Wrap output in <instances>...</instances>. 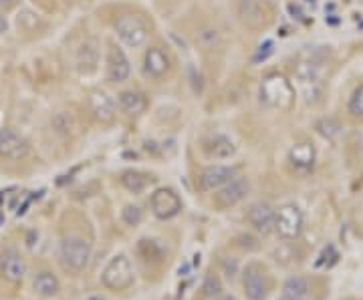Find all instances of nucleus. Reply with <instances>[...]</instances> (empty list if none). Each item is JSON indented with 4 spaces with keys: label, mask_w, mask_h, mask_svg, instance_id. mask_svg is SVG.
<instances>
[{
    "label": "nucleus",
    "mask_w": 363,
    "mask_h": 300,
    "mask_svg": "<svg viewBox=\"0 0 363 300\" xmlns=\"http://www.w3.org/2000/svg\"><path fill=\"white\" fill-rule=\"evenodd\" d=\"M61 262L69 272H81L87 268L89 258H91V246L87 240H83L79 236H67L61 242Z\"/></svg>",
    "instance_id": "f257e3e1"
},
{
    "label": "nucleus",
    "mask_w": 363,
    "mask_h": 300,
    "mask_svg": "<svg viewBox=\"0 0 363 300\" xmlns=\"http://www.w3.org/2000/svg\"><path fill=\"white\" fill-rule=\"evenodd\" d=\"M33 287L37 290V294L45 296V299L57 296L59 290H61L59 278L53 272H49V270H40L39 275L35 276V280H33Z\"/></svg>",
    "instance_id": "a211bd4d"
},
{
    "label": "nucleus",
    "mask_w": 363,
    "mask_h": 300,
    "mask_svg": "<svg viewBox=\"0 0 363 300\" xmlns=\"http://www.w3.org/2000/svg\"><path fill=\"white\" fill-rule=\"evenodd\" d=\"M120 105L121 109L129 115H135V113H142L144 107H146V99L135 91H123L120 95Z\"/></svg>",
    "instance_id": "4be33fe9"
},
{
    "label": "nucleus",
    "mask_w": 363,
    "mask_h": 300,
    "mask_svg": "<svg viewBox=\"0 0 363 300\" xmlns=\"http://www.w3.org/2000/svg\"><path fill=\"white\" fill-rule=\"evenodd\" d=\"M303 226H305V218L303 212L295 204H284L282 208L277 212V226L275 232L279 234L282 240H296L303 234Z\"/></svg>",
    "instance_id": "20e7f679"
},
{
    "label": "nucleus",
    "mask_w": 363,
    "mask_h": 300,
    "mask_svg": "<svg viewBox=\"0 0 363 300\" xmlns=\"http://www.w3.org/2000/svg\"><path fill=\"white\" fill-rule=\"evenodd\" d=\"M149 204H151V212H154L160 220H170V218L178 216L180 209H182L180 197H178V194H175L174 190H170V188H160V190H156V192L151 194Z\"/></svg>",
    "instance_id": "423d86ee"
},
{
    "label": "nucleus",
    "mask_w": 363,
    "mask_h": 300,
    "mask_svg": "<svg viewBox=\"0 0 363 300\" xmlns=\"http://www.w3.org/2000/svg\"><path fill=\"white\" fill-rule=\"evenodd\" d=\"M222 266H224V272H226V276H229V278H234V276H236V270H238L236 260L229 262V258H224V260H222Z\"/></svg>",
    "instance_id": "c756f323"
},
{
    "label": "nucleus",
    "mask_w": 363,
    "mask_h": 300,
    "mask_svg": "<svg viewBox=\"0 0 363 300\" xmlns=\"http://www.w3.org/2000/svg\"><path fill=\"white\" fill-rule=\"evenodd\" d=\"M236 175L234 168H226V166H212V168H206L198 175V190L202 192H214L224 188L226 183L232 182Z\"/></svg>",
    "instance_id": "1a4fd4ad"
},
{
    "label": "nucleus",
    "mask_w": 363,
    "mask_h": 300,
    "mask_svg": "<svg viewBox=\"0 0 363 300\" xmlns=\"http://www.w3.org/2000/svg\"><path fill=\"white\" fill-rule=\"evenodd\" d=\"M91 300H101V299H91Z\"/></svg>",
    "instance_id": "72a5a7b5"
},
{
    "label": "nucleus",
    "mask_w": 363,
    "mask_h": 300,
    "mask_svg": "<svg viewBox=\"0 0 363 300\" xmlns=\"http://www.w3.org/2000/svg\"><path fill=\"white\" fill-rule=\"evenodd\" d=\"M142 218H144V214H142V209L137 208V206H125V208L121 209V220L127 226H137V224L142 222Z\"/></svg>",
    "instance_id": "a878e982"
},
{
    "label": "nucleus",
    "mask_w": 363,
    "mask_h": 300,
    "mask_svg": "<svg viewBox=\"0 0 363 300\" xmlns=\"http://www.w3.org/2000/svg\"><path fill=\"white\" fill-rule=\"evenodd\" d=\"M134 266L132 260L125 254H115L111 260L105 264L103 272H101V282L111 290H125L134 284Z\"/></svg>",
    "instance_id": "f03ea898"
},
{
    "label": "nucleus",
    "mask_w": 363,
    "mask_h": 300,
    "mask_svg": "<svg viewBox=\"0 0 363 300\" xmlns=\"http://www.w3.org/2000/svg\"><path fill=\"white\" fill-rule=\"evenodd\" d=\"M6 28H8L6 18H4V16H0V35H2V33H6Z\"/></svg>",
    "instance_id": "2f4dec72"
},
{
    "label": "nucleus",
    "mask_w": 363,
    "mask_h": 300,
    "mask_svg": "<svg viewBox=\"0 0 363 300\" xmlns=\"http://www.w3.org/2000/svg\"><path fill=\"white\" fill-rule=\"evenodd\" d=\"M115 30H117V37H120L127 47H142L146 39H148V28L146 25L132 14H123L120 16V21L115 23Z\"/></svg>",
    "instance_id": "39448f33"
},
{
    "label": "nucleus",
    "mask_w": 363,
    "mask_h": 300,
    "mask_svg": "<svg viewBox=\"0 0 363 300\" xmlns=\"http://www.w3.org/2000/svg\"><path fill=\"white\" fill-rule=\"evenodd\" d=\"M0 270H2L4 278L11 282H21L25 278L27 266H25V260L21 258L18 250L4 248L2 256H0Z\"/></svg>",
    "instance_id": "f8f14e48"
},
{
    "label": "nucleus",
    "mask_w": 363,
    "mask_h": 300,
    "mask_svg": "<svg viewBox=\"0 0 363 300\" xmlns=\"http://www.w3.org/2000/svg\"><path fill=\"white\" fill-rule=\"evenodd\" d=\"M347 111H350L351 117H355V119L363 117V85H359V87L353 91V95L350 97Z\"/></svg>",
    "instance_id": "b1692460"
},
{
    "label": "nucleus",
    "mask_w": 363,
    "mask_h": 300,
    "mask_svg": "<svg viewBox=\"0 0 363 300\" xmlns=\"http://www.w3.org/2000/svg\"><path fill=\"white\" fill-rule=\"evenodd\" d=\"M309 299V282L303 276H291L282 287L281 300H307Z\"/></svg>",
    "instance_id": "f3484780"
},
{
    "label": "nucleus",
    "mask_w": 363,
    "mask_h": 300,
    "mask_svg": "<svg viewBox=\"0 0 363 300\" xmlns=\"http://www.w3.org/2000/svg\"><path fill=\"white\" fill-rule=\"evenodd\" d=\"M121 183H123L129 192L142 194V192L146 190V185H148V178L142 175V173H137V171H125V173L121 175Z\"/></svg>",
    "instance_id": "5701e85b"
},
{
    "label": "nucleus",
    "mask_w": 363,
    "mask_h": 300,
    "mask_svg": "<svg viewBox=\"0 0 363 300\" xmlns=\"http://www.w3.org/2000/svg\"><path fill=\"white\" fill-rule=\"evenodd\" d=\"M204 154L210 159H229L236 154V147L226 135H212L204 142Z\"/></svg>",
    "instance_id": "2eb2a0df"
},
{
    "label": "nucleus",
    "mask_w": 363,
    "mask_h": 300,
    "mask_svg": "<svg viewBox=\"0 0 363 300\" xmlns=\"http://www.w3.org/2000/svg\"><path fill=\"white\" fill-rule=\"evenodd\" d=\"M238 14L242 23L248 26H258L263 23V6L258 0H238Z\"/></svg>",
    "instance_id": "aec40b11"
},
{
    "label": "nucleus",
    "mask_w": 363,
    "mask_h": 300,
    "mask_svg": "<svg viewBox=\"0 0 363 300\" xmlns=\"http://www.w3.org/2000/svg\"><path fill=\"white\" fill-rule=\"evenodd\" d=\"M14 4H16V0H0V11H11Z\"/></svg>",
    "instance_id": "7c9ffc66"
},
{
    "label": "nucleus",
    "mask_w": 363,
    "mask_h": 300,
    "mask_svg": "<svg viewBox=\"0 0 363 300\" xmlns=\"http://www.w3.org/2000/svg\"><path fill=\"white\" fill-rule=\"evenodd\" d=\"M204 294L206 296H210V299H216L220 292H222V284H220V280L216 278V276H208L206 278V282H204Z\"/></svg>",
    "instance_id": "cd10ccee"
},
{
    "label": "nucleus",
    "mask_w": 363,
    "mask_h": 300,
    "mask_svg": "<svg viewBox=\"0 0 363 300\" xmlns=\"http://www.w3.org/2000/svg\"><path fill=\"white\" fill-rule=\"evenodd\" d=\"M246 218H248L250 226L255 228L258 234L267 236L270 234V232H275V226H277V212L270 208L269 204H263V202L253 204L250 209H248V214H246Z\"/></svg>",
    "instance_id": "9d476101"
},
{
    "label": "nucleus",
    "mask_w": 363,
    "mask_h": 300,
    "mask_svg": "<svg viewBox=\"0 0 363 300\" xmlns=\"http://www.w3.org/2000/svg\"><path fill=\"white\" fill-rule=\"evenodd\" d=\"M27 154L28 144L21 133H16L11 127H4L0 131V157L16 161V159H23Z\"/></svg>",
    "instance_id": "6e6552de"
},
{
    "label": "nucleus",
    "mask_w": 363,
    "mask_h": 300,
    "mask_svg": "<svg viewBox=\"0 0 363 300\" xmlns=\"http://www.w3.org/2000/svg\"><path fill=\"white\" fill-rule=\"evenodd\" d=\"M129 59L125 57V52L121 51L120 47L111 45L108 54V79L111 83H123L129 77Z\"/></svg>",
    "instance_id": "ddd939ff"
},
{
    "label": "nucleus",
    "mask_w": 363,
    "mask_h": 300,
    "mask_svg": "<svg viewBox=\"0 0 363 300\" xmlns=\"http://www.w3.org/2000/svg\"><path fill=\"white\" fill-rule=\"evenodd\" d=\"M272 52H275V45H272V40H265V42L256 49L255 57H253V63H255V65H258V63H265Z\"/></svg>",
    "instance_id": "bb28decb"
},
{
    "label": "nucleus",
    "mask_w": 363,
    "mask_h": 300,
    "mask_svg": "<svg viewBox=\"0 0 363 300\" xmlns=\"http://www.w3.org/2000/svg\"><path fill=\"white\" fill-rule=\"evenodd\" d=\"M91 107H93V113L97 115V119H101V121H111L115 115V101L109 97L108 93H93L91 95Z\"/></svg>",
    "instance_id": "6ab92c4d"
},
{
    "label": "nucleus",
    "mask_w": 363,
    "mask_h": 300,
    "mask_svg": "<svg viewBox=\"0 0 363 300\" xmlns=\"http://www.w3.org/2000/svg\"><path fill=\"white\" fill-rule=\"evenodd\" d=\"M198 42H200L204 49H214L218 47V42H220V37H218V33H216L214 28H204L200 35H198Z\"/></svg>",
    "instance_id": "393cba45"
},
{
    "label": "nucleus",
    "mask_w": 363,
    "mask_h": 300,
    "mask_svg": "<svg viewBox=\"0 0 363 300\" xmlns=\"http://www.w3.org/2000/svg\"><path fill=\"white\" fill-rule=\"evenodd\" d=\"M289 161L299 173H309L315 166V149L309 144H299L291 149Z\"/></svg>",
    "instance_id": "dca6fc26"
},
{
    "label": "nucleus",
    "mask_w": 363,
    "mask_h": 300,
    "mask_svg": "<svg viewBox=\"0 0 363 300\" xmlns=\"http://www.w3.org/2000/svg\"><path fill=\"white\" fill-rule=\"evenodd\" d=\"M97 59H99L97 42L95 40L83 42L79 47V51H77V65H79L81 71H85V73L93 71L95 65H97Z\"/></svg>",
    "instance_id": "412c9836"
},
{
    "label": "nucleus",
    "mask_w": 363,
    "mask_h": 300,
    "mask_svg": "<svg viewBox=\"0 0 363 300\" xmlns=\"http://www.w3.org/2000/svg\"><path fill=\"white\" fill-rule=\"evenodd\" d=\"M212 300H238V299H236L234 294H218V296Z\"/></svg>",
    "instance_id": "473e14b6"
},
{
    "label": "nucleus",
    "mask_w": 363,
    "mask_h": 300,
    "mask_svg": "<svg viewBox=\"0 0 363 300\" xmlns=\"http://www.w3.org/2000/svg\"><path fill=\"white\" fill-rule=\"evenodd\" d=\"M242 284H244L246 296L250 300H265L269 296V278L265 275V270L256 264H250L244 270Z\"/></svg>",
    "instance_id": "0eeeda50"
},
{
    "label": "nucleus",
    "mask_w": 363,
    "mask_h": 300,
    "mask_svg": "<svg viewBox=\"0 0 363 300\" xmlns=\"http://www.w3.org/2000/svg\"><path fill=\"white\" fill-rule=\"evenodd\" d=\"M250 185L246 180L242 178H234L232 182H229L224 188H220V192L216 194V204L220 208H230V206H236L238 202H242L246 194H248Z\"/></svg>",
    "instance_id": "9b49d317"
},
{
    "label": "nucleus",
    "mask_w": 363,
    "mask_h": 300,
    "mask_svg": "<svg viewBox=\"0 0 363 300\" xmlns=\"http://www.w3.org/2000/svg\"><path fill=\"white\" fill-rule=\"evenodd\" d=\"M170 71V59L160 47H151L144 57V73L151 79H161Z\"/></svg>",
    "instance_id": "4468645a"
},
{
    "label": "nucleus",
    "mask_w": 363,
    "mask_h": 300,
    "mask_svg": "<svg viewBox=\"0 0 363 300\" xmlns=\"http://www.w3.org/2000/svg\"><path fill=\"white\" fill-rule=\"evenodd\" d=\"M293 87L289 85V81L281 75H270L263 81V87H260V99L269 107H279L284 109L289 107L293 101Z\"/></svg>",
    "instance_id": "7ed1b4c3"
},
{
    "label": "nucleus",
    "mask_w": 363,
    "mask_h": 300,
    "mask_svg": "<svg viewBox=\"0 0 363 300\" xmlns=\"http://www.w3.org/2000/svg\"><path fill=\"white\" fill-rule=\"evenodd\" d=\"M319 131H321V135H325V137H335L337 133H339V123L337 121H333V119H323V121H319Z\"/></svg>",
    "instance_id": "c85d7f7f"
}]
</instances>
